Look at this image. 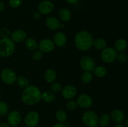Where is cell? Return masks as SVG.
Instances as JSON below:
<instances>
[{"mask_svg":"<svg viewBox=\"0 0 128 127\" xmlns=\"http://www.w3.org/2000/svg\"><path fill=\"white\" fill-rule=\"evenodd\" d=\"M114 127H125V126L122 124H118V125H116Z\"/></svg>","mask_w":128,"mask_h":127,"instance_id":"cell-42","label":"cell"},{"mask_svg":"<svg viewBox=\"0 0 128 127\" xmlns=\"http://www.w3.org/2000/svg\"><path fill=\"white\" fill-rule=\"evenodd\" d=\"M27 37L26 32L23 30H16L11 34V39L16 42H21L24 41Z\"/></svg>","mask_w":128,"mask_h":127,"instance_id":"cell-14","label":"cell"},{"mask_svg":"<svg viewBox=\"0 0 128 127\" xmlns=\"http://www.w3.org/2000/svg\"><path fill=\"white\" fill-rule=\"evenodd\" d=\"M54 44L58 47H62L66 42V36L62 32H58L55 34L53 38Z\"/></svg>","mask_w":128,"mask_h":127,"instance_id":"cell-16","label":"cell"},{"mask_svg":"<svg viewBox=\"0 0 128 127\" xmlns=\"http://www.w3.org/2000/svg\"><path fill=\"white\" fill-rule=\"evenodd\" d=\"M22 2V0H10L9 4L12 8H16L20 7Z\"/></svg>","mask_w":128,"mask_h":127,"instance_id":"cell-30","label":"cell"},{"mask_svg":"<svg viewBox=\"0 0 128 127\" xmlns=\"http://www.w3.org/2000/svg\"><path fill=\"white\" fill-rule=\"evenodd\" d=\"M59 17L64 22L69 21L71 18V14L70 11L68 9H61L59 12Z\"/></svg>","mask_w":128,"mask_h":127,"instance_id":"cell-21","label":"cell"},{"mask_svg":"<svg viewBox=\"0 0 128 127\" xmlns=\"http://www.w3.org/2000/svg\"><path fill=\"white\" fill-rule=\"evenodd\" d=\"M74 44L78 49L82 51H88L93 45V38L90 32L81 31L75 36Z\"/></svg>","mask_w":128,"mask_h":127,"instance_id":"cell-2","label":"cell"},{"mask_svg":"<svg viewBox=\"0 0 128 127\" xmlns=\"http://www.w3.org/2000/svg\"><path fill=\"white\" fill-rule=\"evenodd\" d=\"M8 123L11 127H17L21 121V115L19 112L16 110L12 111L9 113L7 118Z\"/></svg>","mask_w":128,"mask_h":127,"instance_id":"cell-10","label":"cell"},{"mask_svg":"<svg viewBox=\"0 0 128 127\" xmlns=\"http://www.w3.org/2000/svg\"><path fill=\"white\" fill-rule=\"evenodd\" d=\"M44 79L48 83H52L55 81L56 79V73L54 70L49 68L45 71L44 73Z\"/></svg>","mask_w":128,"mask_h":127,"instance_id":"cell-18","label":"cell"},{"mask_svg":"<svg viewBox=\"0 0 128 127\" xmlns=\"http://www.w3.org/2000/svg\"><path fill=\"white\" fill-rule=\"evenodd\" d=\"M98 119L97 114L91 110L85 112L82 117L84 123L90 127H96L98 123Z\"/></svg>","mask_w":128,"mask_h":127,"instance_id":"cell-4","label":"cell"},{"mask_svg":"<svg viewBox=\"0 0 128 127\" xmlns=\"http://www.w3.org/2000/svg\"><path fill=\"white\" fill-rule=\"evenodd\" d=\"M94 74L98 77L102 78L104 77L107 73V70L103 66H98L97 67H95L93 70Z\"/></svg>","mask_w":128,"mask_h":127,"instance_id":"cell-25","label":"cell"},{"mask_svg":"<svg viewBox=\"0 0 128 127\" xmlns=\"http://www.w3.org/2000/svg\"><path fill=\"white\" fill-rule=\"evenodd\" d=\"M25 46L30 51H35L38 48V43L34 39L28 38L25 41Z\"/></svg>","mask_w":128,"mask_h":127,"instance_id":"cell-24","label":"cell"},{"mask_svg":"<svg viewBox=\"0 0 128 127\" xmlns=\"http://www.w3.org/2000/svg\"><path fill=\"white\" fill-rule=\"evenodd\" d=\"M38 47L40 51H41V52L48 53L53 51L54 49V44L53 41L49 39H44L40 41Z\"/></svg>","mask_w":128,"mask_h":127,"instance_id":"cell-11","label":"cell"},{"mask_svg":"<svg viewBox=\"0 0 128 127\" xmlns=\"http://www.w3.org/2000/svg\"><path fill=\"white\" fill-rule=\"evenodd\" d=\"M111 121V118L108 114H102L98 119V123L102 127H105L108 125Z\"/></svg>","mask_w":128,"mask_h":127,"instance_id":"cell-23","label":"cell"},{"mask_svg":"<svg viewBox=\"0 0 128 127\" xmlns=\"http://www.w3.org/2000/svg\"><path fill=\"white\" fill-rule=\"evenodd\" d=\"M117 51L112 47H106L102 50L101 57L102 61L108 64L113 62L117 58Z\"/></svg>","mask_w":128,"mask_h":127,"instance_id":"cell-6","label":"cell"},{"mask_svg":"<svg viewBox=\"0 0 128 127\" xmlns=\"http://www.w3.org/2000/svg\"><path fill=\"white\" fill-rule=\"evenodd\" d=\"M51 90L55 92H60L62 88V85L60 83H58V82H52V83L51 84Z\"/></svg>","mask_w":128,"mask_h":127,"instance_id":"cell-33","label":"cell"},{"mask_svg":"<svg viewBox=\"0 0 128 127\" xmlns=\"http://www.w3.org/2000/svg\"><path fill=\"white\" fill-rule=\"evenodd\" d=\"M56 118L60 123H65L68 120L67 113L62 110H58L56 113Z\"/></svg>","mask_w":128,"mask_h":127,"instance_id":"cell-26","label":"cell"},{"mask_svg":"<svg viewBox=\"0 0 128 127\" xmlns=\"http://www.w3.org/2000/svg\"><path fill=\"white\" fill-rule=\"evenodd\" d=\"M1 78L6 84L12 85L16 81L17 75L13 70L10 68H5L1 71Z\"/></svg>","mask_w":128,"mask_h":127,"instance_id":"cell-5","label":"cell"},{"mask_svg":"<svg viewBox=\"0 0 128 127\" xmlns=\"http://www.w3.org/2000/svg\"><path fill=\"white\" fill-rule=\"evenodd\" d=\"M40 122V116L36 112H30L24 118L25 124L28 127H36Z\"/></svg>","mask_w":128,"mask_h":127,"instance_id":"cell-7","label":"cell"},{"mask_svg":"<svg viewBox=\"0 0 128 127\" xmlns=\"http://www.w3.org/2000/svg\"><path fill=\"white\" fill-rule=\"evenodd\" d=\"M78 103L76 101L74 100H70L66 104V107L68 110H75L78 107Z\"/></svg>","mask_w":128,"mask_h":127,"instance_id":"cell-34","label":"cell"},{"mask_svg":"<svg viewBox=\"0 0 128 127\" xmlns=\"http://www.w3.org/2000/svg\"><path fill=\"white\" fill-rule=\"evenodd\" d=\"M41 94L38 87L35 85H29L23 91L22 101L27 105L36 104L41 100Z\"/></svg>","mask_w":128,"mask_h":127,"instance_id":"cell-1","label":"cell"},{"mask_svg":"<svg viewBox=\"0 0 128 127\" xmlns=\"http://www.w3.org/2000/svg\"><path fill=\"white\" fill-rule=\"evenodd\" d=\"M8 106L4 102L0 101V115H5L8 112Z\"/></svg>","mask_w":128,"mask_h":127,"instance_id":"cell-29","label":"cell"},{"mask_svg":"<svg viewBox=\"0 0 128 127\" xmlns=\"http://www.w3.org/2000/svg\"><path fill=\"white\" fill-rule=\"evenodd\" d=\"M77 103L79 107L82 108H90L93 103L92 98L86 94H81L78 97Z\"/></svg>","mask_w":128,"mask_h":127,"instance_id":"cell-9","label":"cell"},{"mask_svg":"<svg viewBox=\"0 0 128 127\" xmlns=\"http://www.w3.org/2000/svg\"><path fill=\"white\" fill-rule=\"evenodd\" d=\"M93 79V74L91 72H85L81 75V81L84 83H89Z\"/></svg>","mask_w":128,"mask_h":127,"instance_id":"cell-28","label":"cell"},{"mask_svg":"<svg viewBox=\"0 0 128 127\" xmlns=\"http://www.w3.org/2000/svg\"><path fill=\"white\" fill-rule=\"evenodd\" d=\"M33 17L36 19H39L41 17V14H40V12H35L33 14Z\"/></svg>","mask_w":128,"mask_h":127,"instance_id":"cell-36","label":"cell"},{"mask_svg":"<svg viewBox=\"0 0 128 127\" xmlns=\"http://www.w3.org/2000/svg\"><path fill=\"white\" fill-rule=\"evenodd\" d=\"M94 47L98 50H103L107 46V42L106 40L102 38H97L93 40Z\"/></svg>","mask_w":128,"mask_h":127,"instance_id":"cell-20","label":"cell"},{"mask_svg":"<svg viewBox=\"0 0 128 127\" xmlns=\"http://www.w3.org/2000/svg\"><path fill=\"white\" fill-rule=\"evenodd\" d=\"M128 57L127 54L124 52H122L118 54L116 59H118V61L120 62H125L128 61Z\"/></svg>","mask_w":128,"mask_h":127,"instance_id":"cell-31","label":"cell"},{"mask_svg":"<svg viewBox=\"0 0 128 127\" xmlns=\"http://www.w3.org/2000/svg\"><path fill=\"white\" fill-rule=\"evenodd\" d=\"M15 51V44L11 39L2 38L0 40V56L8 57L12 56Z\"/></svg>","mask_w":128,"mask_h":127,"instance_id":"cell-3","label":"cell"},{"mask_svg":"<svg viewBox=\"0 0 128 127\" xmlns=\"http://www.w3.org/2000/svg\"><path fill=\"white\" fill-rule=\"evenodd\" d=\"M41 99L45 102L50 103L55 99V95L54 94L53 92L51 91H46L41 94Z\"/></svg>","mask_w":128,"mask_h":127,"instance_id":"cell-22","label":"cell"},{"mask_svg":"<svg viewBox=\"0 0 128 127\" xmlns=\"http://www.w3.org/2000/svg\"><path fill=\"white\" fill-rule=\"evenodd\" d=\"M80 66L85 72H91L95 68L94 60L90 56H84L80 61Z\"/></svg>","mask_w":128,"mask_h":127,"instance_id":"cell-8","label":"cell"},{"mask_svg":"<svg viewBox=\"0 0 128 127\" xmlns=\"http://www.w3.org/2000/svg\"><path fill=\"white\" fill-rule=\"evenodd\" d=\"M32 57L34 61H40V60H41L42 58V52H41L40 50L35 51L33 52V54H32Z\"/></svg>","mask_w":128,"mask_h":127,"instance_id":"cell-32","label":"cell"},{"mask_svg":"<svg viewBox=\"0 0 128 127\" xmlns=\"http://www.w3.org/2000/svg\"><path fill=\"white\" fill-rule=\"evenodd\" d=\"M9 124L7 123H0V127H9Z\"/></svg>","mask_w":128,"mask_h":127,"instance_id":"cell-40","label":"cell"},{"mask_svg":"<svg viewBox=\"0 0 128 127\" xmlns=\"http://www.w3.org/2000/svg\"><path fill=\"white\" fill-rule=\"evenodd\" d=\"M52 127H66V125H64L63 124V123H56V124H55Z\"/></svg>","mask_w":128,"mask_h":127,"instance_id":"cell-38","label":"cell"},{"mask_svg":"<svg viewBox=\"0 0 128 127\" xmlns=\"http://www.w3.org/2000/svg\"><path fill=\"white\" fill-rule=\"evenodd\" d=\"M68 3L71 4H74L77 3L79 1V0H66Z\"/></svg>","mask_w":128,"mask_h":127,"instance_id":"cell-37","label":"cell"},{"mask_svg":"<svg viewBox=\"0 0 128 127\" xmlns=\"http://www.w3.org/2000/svg\"><path fill=\"white\" fill-rule=\"evenodd\" d=\"M128 47V42L124 39H119L116 41L114 44V49L116 51L122 52L126 49Z\"/></svg>","mask_w":128,"mask_h":127,"instance_id":"cell-19","label":"cell"},{"mask_svg":"<svg viewBox=\"0 0 128 127\" xmlns=\"http://www.w3.org/2000/svg\"><path fill=\"white\" fill-rule=\"evenodd\" d=\"M0 35L2 38H8L10 35V30L7 27H2L0 31Z\"/></svg>","mask_w":128,"mask_h":127,"instance_id":"cell-35","label":"cell"},{"mask_svg":"<svg viewBox=\"0 0 128 127\" xmlns=\"http://www.w3.org/2000/svg\"><path fill=\"white\" fill-rule=\"evenodd\" d=\"M54 9V4L50 1H43L38 5V11L41 14H48Z\"/></svg>","mask_w":128,"mask_h":127,"instance_id":"cell-12","label":"cell"},{"mask_svg":"<svg viewBox=\"0 0 128 127\" xmlns=\"http://www.w3.org/2000/svg\"><path fill=\"white\" fill-rule=\"evenodd\" d=\"M111 118L116 123H121L124 120L125 116L122 111L120 110H114L111 113Z\"/></svg>","mask_w":128,"mask_h":127,"instance_id":"cell-17","label":"cell"},{"mask_svg":"<svg viewBox=\"0 0 128 127\" xmlns=\"http://www.w3.org/2000/svg\"><path fill=\"white\" fill-rule=\"evenodd\" d=\"M18 85L21 88H26L29 86V82L27 78L22 76H19L16 78Z\"/></svg>","mask_w":128,"mask_h":127,"instance_id":"cell-27","label":"cell"},{"mask_svg":"<svg viewBox=\"0 0 128 127\" xmlns=\"http://www.w3.org/2000/svg\"><path fill=\"white\" fill-rule=\"evenodd\" d=\"M76 93L77 90L76 87L72 85H68L62 88V95L66 99H72L76 96Z\"/></svg>","mask_w":128,"mask_h":127,"instance_id":"cell-13","label":"cell"},{"mask_svg":"<svg viewBox=\"0 0 128 127\" xmlns=\"http://www.w3.org/2000/svg\"><path fill=\"white\" fill-rule=\"evenodd\" d=\"M46 24L47 27L51 30H57L61 27V23L59 19L53 16H50L46 19Z\"/></svg>","mask_w":128,"mask_h":127,"instance_id":"cell-15","label":"cell"},{"mask_svg":"<svg viewBox=\"0 0 128 127\" xmlns=\"http://www.w3.org/2000/svg\"><path fill=\"white\" fill-rule=\"evenodd\" d=\"M124 126L125 127H128V118H126V120H124Z\"/></svg>","mask_w":128,"mask_h":127,"instance_id":"cell-41","label":"cell"},{"mask_svg":"<svg viewBox=\"0 0 128 127\" xmlns=\"http://www.w3.org/2000/svg\"></svg>","mask_w":128,"mask_h":127,"instance_id":"cell-43","label":"cell"},{"mask_svg":"<svg viewBox=\"0 0 128 127\" xmlns=\"http://www.w3.org/2000/svg\"><path fill=\"white\" fill-rule=\"evenodd\" d=\"M4 9V4L2 2H0V12L2 11Z\"/></svg>","mask_w":128,"mask_h":127,"instance_id":"cell-39","label":"cell"}]
</instances>
